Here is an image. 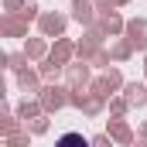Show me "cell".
Returning a JSON list of instances; mask_svg holds the SVG:
<instances>
[{"label":"cell","mask_w":147,"mask_h":147,"mask_svg":"<svg viewBox=\"0 0 147 147\" xmlns=\"http://www.w3.org/2000/svg\"><path fill=\"white\" fill-rule=\"evenodd\" d=\"M62 144H86V140H82L79 134H65V137H62Z\"/></svg>","instance_id":"1"}]
</instances>
